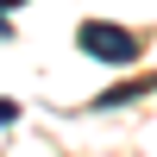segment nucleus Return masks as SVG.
<instances>
[{
	"label": "nucleus",
	"instance_id": "f257e3e1",
	"mask_svg": "<svg viewBox=\"0 0 157 157\" xmlns=\"http://www.w3.org/2000/svg\"><path fill=\"white\" fill-rule=\"evenodd\" d=\"M75 44H82L88 57H101V63H120V69H126V63H138V50H145L126 25H107V19H82Z\"/></svg>",
	"mask_w": 157,
	"mask_h": 157
},
{
	"label": "nucleus",
	"instance_id": "f03ea898",
	"mask_svg": "<svg viewBox=\"0 0 157 157\" xmlns=\"http://www.w3.org/2000/svg\"><path fill=\"white\" fill-rule=\"evenodd\" d=\"M151 88H157V82H126V88H107V94H101L94 107H101V113H107V107H126V101H138V94H151Z\"/></svg>",
	"mask_w": 157,
	"mask_h": 157
},
{
	"label": "nucleus",
	"instance_id": "7ed1b4c3",
	"mask_svg": "<svg viewBox=\"0 0 157 157\" xmlns=\"http://www.w3.org/2000/svg\"><path fill=\"white\" fill-rule=\"evenodd\" d=\"M6 38H13V19H6V13H0V44H6Z\"/></svg>",
	"mask_w": 157,
	"mask_h": 157
},
{
	"label": "nucleus",
	"instance_id": "20e7f679",
	"mask_svg": "<svg viewBox=\"0 0 157 157\" xmlns=\"http://www.w3.org/2000/svg\"><path fill=\"white\" fill-rule=\"evenodd\" d=\"M13 6H25V0H0V13H13Z\"/></svg>",
	"mask_w": 157,
	"mask_h": 157
}]
</instances>
